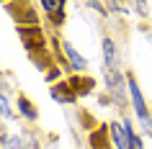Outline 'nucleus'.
<instances>
[{
    "instance_id": "10",
    "label": "nucleus",
    "mask_w": 152,
    "mask_h": 149,
    "mask_svg": "<svg viewBox=\"0 0 152 149\" xmlns=\"http://www.w3.org/2000/svg\"><path fill=\"white\" fill-rule=\"evenodd\" d=\"M3 149H26L23 136H5L3 139Z\"/></svg>"
},
{
    "instance_id": "8",
    "label": "nucleus",
    "mask_w": 152,
    "mask_h": 149,
    "mask_svg": "<svg viewBox=\"0 0 152 149\" xmlns=\"http://www.w3.org/2000/svg\"><path fill=\"white\" fill-rule=\"evenodd\" d=\"M16 105H18V110H21V116H23L26 121H36V118H39V110L31 105V100H28L26 95H18Z\"/></svg>"
},
{
    "instance_id": "6",
    "label": "nucleus",
    "mask_w": 152,
    "mask_h": 149,
    "mask_svg": "<svg viewBox=\"0 0 152 149\" xmlns=\"http://www.w3.org/2000/svg\"><path fill=\"white\" fill-rule=\"evenodd\" d=\"M39 8L44 10L49 16V21L52 23H64V10H67V3H62V0H44V3H39Z\"/></svg>"
},
{
    "instance_id": "9",
    "label": "nucleus",
    "mask_w": 152,
    "mask_h": 149,
    "mask_svg": "<svg viewBox=\"0 0 152 149\" xmlns=\"http://www.w3.org/2000/svg\"><path fill=\"white\" fill-rule=\"evenodd\" d=\"M0 118H13V103L3 90H0Z\"/></svg>"
},
{
    "instance_id": "3",
    "label": "nucleus",
    "mask_w": 152,
    "mask_h": 149,
    "mask_svg": "<svg viewBox=\"0 0 152 149\" xmlns=\"http://www.w3.org/2000/svg\"><path fill=\"white\" fill-rule=\"evenodd\" d=\"M106 85H108V90H111V95H113V100L119 103V105L129 98L126 77H124L119 70H106Z\"/></svg>"
},
{
    "instance_id": "13",
    "label": "nucleus",
    "mask_w": 152,
    "mask_h": 149,
    "mask_svg": "<svg viewBox=\"0 0 152 149\" xmlns=\"http://www.w3.org/2000/svg\"><path fill=\"white\" fill-rule=\"evenodd\" d=\"M0 90L5 93V77H3V72H0Z\"/></svg>"
},
{
    "instance_id": "7",
    "label": "nucleus",
    "mask_w": 152,
    "mask_h": 149,
    "mask_svg": "<svg viewBox=\"0 0 152 149\" xmlns=\"http://www.w3.org/2000/svg\"><path fill=\"white\" fill-rule=\"evenodd\" d=\"M101 49H103V67L106 70H119V54H116V44H113L111 36H103Z\"/></svg>"
},
{
    "instance_id": "2",
    "label": "nucleus",
    "mask_w": 152,
    "mask_h": 149,
    "mask_svg": "<svg viewBox=\"0 0 152 149\" xmlns=\"http://www.w3.org/2000/svg\"><path fill=\"white\" fill-rule=\"evenodd\" d=\"M132 131H134V126H132V121H126V118L108 121L106 134H108L111 149H132Z\"/></svg>"
},
{
    "instance_id": "11",
    "label": "nucleus",
    "mask_w": 152,
    "mask_h": 149,
    "mask_svg": "<svg viewBox=\"0 0 152 149\" xmlns=\"http://www.w3.org/2000/svg\"><path fill=\"white\" fill-rule=\"evenodd\" d=\"M132 149H144V141L137 131H132Z\"/></svg>"
},
{
    "instance_id": "12",
    "label": "nucleus",
    "mask_w": 152,
    "mask_h": 149,
    "mask_svg": "<svg viewBox=\"0 0 152 149\" xmlns=\"http://www.w3.org/2000/svg\"><path fill=\"white\" fill-rule=\"evenodd\" d=\"M93 149H111V141H108L106 147H101V144H96V141H93Z\"/></svg>"
},
{
    "instance_id": "4",
    "label": "nucleus",
    "mask_w": 152,
    "mask_h": 149,
    "mask_svg": "<svg viewBox=\"0 0 152 149\" xmlns=\"http://www.w3.org/2000/svg\"><path fill=\"white\" fill-rule=\"evenodd\" d=\"M62 54L67 57V67H70L72 72H85V70H88V59H85L77 49L72 47L67 39L62 41Z\"/></svg>"
},
{
    "instance_id": "1",
    "label": "nucleus",
    "mask_w": 152,
    "mask_h": 149,
    "mask_svg": "<svg viewBox=\"0 0 152 149\" xmlns=\"http://www.w3.org/2000/svg\"><path fill=\"white\" fill-rule=\"evenodd\" d=\"M126 87H129V100H132V108L137 113V121L142 124V129L147 134H152V116L147 110V103H144V95H142V87L132 75H126Z\"/></svg>"
},
{
    "instance_id": "5",
    "label": "nucleus",
    "mask_w": 152,
    "mask_h": 149,
    "mask_svg": "<svg viewBox=\"0 0 152 149\" xmlns=\"http://www.w3.org/2000/svg\"><path fill=\"white\" fill-rule=\"evenodd\" d=\"M49 93H52V98H54L57 103H64V105L77 100V93H75V87H72L70 80H59V82H54Z\"/></svg>"
}]
</instances>
